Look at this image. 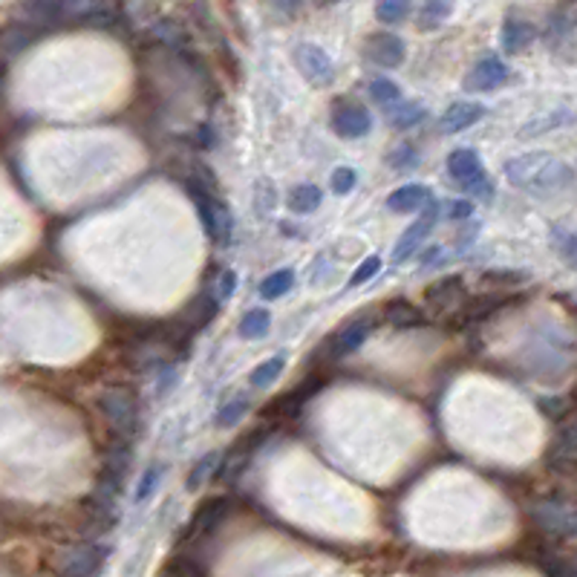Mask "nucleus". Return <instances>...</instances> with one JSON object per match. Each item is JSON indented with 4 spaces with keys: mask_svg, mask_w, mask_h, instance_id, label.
Instances as JSON below:
<instances>
[{
    "mask_svg": "<svg viewBox=\"0 0 577 577\" xmlns=\"http://www.w3.org/2000/svg\"><path fill=\"white\" fill-rule=\"evenodd\" d=\"M505 177L514 188H520L532 197H557L574 185L572 162L560 159L549 150L520 153L505 162Z\"/></svg>",
    "mask_w": 577,
    "mask_h": 577,
    "instance_id": "obj_1",
    "label": "nucleus"
},
{
    "mask_svg": "<svg viewBox=\"0 0 577 577\" xmlns=\"http://www.w3.org/2000/svg\"><path fill=\"white\" fill-rule=\"evenodd\" d=\"M99 408L104 413V418L111 422V428L119 433V439H133L142 428V413H139V396L133 387H107L99 396Z\"/></svg>",
    "mask_w": 577,
    "mask_h": 577,
    "instance_id": "obj_2",
    "label": "nucleus"
},
{
    "mask_svg": "<svg viewBox=\"0 0 577 577\" xmlns=\"http://www.w3.org/2000/svg\"><path fill=\"white\" fill-rule=\"evenodd\" d=\"M447 174L454 177V182L467 194H474L479 199L494 197V182L486 177V168H482L479 153L471 150V148H459L447 156Z\"/></svg>",
    "mask_w": 577,
    "mask_h": 577,
    "instance_id": "obj_3",
    "label": "nucleus"
},
{
    "mask_svg": "<svg viewBox=\"0 0 577 577\" xmlns=\"http://www.w3.org/2000/svg\"><path fill=\"white\" fill-rule=\"evenodd\" d=\"M191 197H194V206L199 211V223L206 228L208 237L216 245H228L231 243V231H234V220H231V208L226 206V199L220 194H208V191H199L194 185Z\"/></svg>",
    "mask_w": 577,
    "mask_h": 577,
    "instance_id": "obj_4",
    "label": "nucleus"
},
{
    "mask_svg": "<svg viewBox=\"0 0 577 577\" xmlns=\"http://www.w3.org/2000/svg\"><path fill=\"white\" fill-rule=\"evenodd\" d=\"M58 21L90 24V26H111L116 21L113 0H55Z\"/></svg>",
    "mask_w": 577,
    "mask_h": 577,
    "instance_id": "obj_5",
    "label": "nucleus"
},
{
    "mask_svg": "<svg viewBox=\"0 0 577 577\" xmlns=\"http://www.w3.org/2000/svg\"><path fill=\"white\" fill-rule=\"evenodd\" d=\"M294 64L312 87H330L335 82V64L318 43H301L294 50Z\"/></svg>",
    "mask_w": 577,
    "mask_h": 577,
    "instance_id": "obj_6",
    "label": "nucleus"
},
{
    "mask_svg": "<svg viewBox=\"0 0 577 577\" xmlns=\"http://www.w3.org/2000/svg\"><path fill=\"white\" fill-rule=\"evenodd\" d=\"M332 130L341 139H361L372 130V116L364 104L350 101V99H341L332 107Z\"/></svg>",
    "mask_w": 577,
    "mask_h": 577,
    "instance_id": "obj_7",
    "label": "nucleus"
},
{
    "mask_svg": "<svg viewBox=\"0 0 577 577\" xmlns=\"http://www.w3.org/2000/svg\"><path fill=\"white\" fill-rule=\"evenodd\" d=\"M425 306L433 309V312H445V315H450V312H462V306L467 303V289L462 284V277H442L439 284H433L425 289Z\"/></svg>",
    "mask_w": 577,
    "mask_h": 577,
    "instance_id": "obj_8",
    "label": "nucleus"
},
{
    "mask_svg": "<svg viewBox=\"0 0 577 577\" xmlns=\"http://www.w3.org/2000/svg\"><path fill=\"white\" fill-rule=\"evenodd\" d=\"M534 520L540 523L543 532L554 537H572L574 534V508L563 500H543L534 505Z\"/></svg>",
    "mask_w": 577,
    "mask_h": 577,
    "instance_id": "obj_9",
    "label": "nucleus"
},
{
    "mask_svg": "<svg viewBox=\"0 0 577 577\" xmlns=\"http://www.w3.org/2000/svg\"><path fill=\"white\" fill-rule=\"evenodd\" d=\"M111 549L101 543H84V545H75L72 552H67L64 563H61V572L64 577H92L101 566Z\"/></svg>",
    "mask_w": 577,
    "mask_h": 577,
    "instance_id": "obj_10",
    "label": "nucleus"
},
{
    "mask_svg": "<svg viewBox=\"0 0 577 577\" xmlns=\"http://www.w3.org/2000/svg\"><path fill=\"white\" fill-rule=\"evenodd\" d=\"M228 508H231L228 496H208V500L194 511L191 525L185 528V540L208 537V534L214 532V528L228 517Z\"/></svg>",
    "mask_w": 577,
    "mask_h": 577,
    "instance_id": "obj_11",
    "label": "nucleus"
},
{
    "mask_svg": "<svg viewBox=\"0 0 577 577\" xmlns=\"http://www.w3.org/2000/svg\"><path fill=\"white\" fill-rule=\"evenodd\" d=\"M367 58L384 70H396L408 58V43L393 33H376L367 38Z\"/></svg>",
    "mask_w": 577,
    "mask_h": 577,
    "instance_id": "obj_12",
    "label": "nucleus"
},
{
    "mask_svg": "<svg viewBox=\"0 0 577 577\" xmlns=\"http://www.w3.org/2000/svg\"><path fill=\"white\" fill-rule=\"evenodd\" d=\"M505 82H508V67L503 64V58L488 55V58H482L471 72H467L465 90H471V92H491L496 87H503Z\"/></svg>",
    "mask_w": 577,
    "mask_h": 577,
    "instance_id": "obj_13",
    "label": "nucleus"
},
{
    "mask_svg": "<svg viewBox=\"0 0 577 577\" xmlns=\"http://www.w3.org/2000/svg\"><path fill=\"white\" fill-rule=\"evenodd\" d=\"M436 211H439V206H430L410 228H404V234H401V237L396 240V245H393V260L396 263H404V260L413 257L418 252V245L428 240V234H430V228L436 223Z\"/></svg>",
    "mask_w": 577,
    "mask_h": 577,
    "instance_id": "obj_14",
    "label": "nucleus"
},
{
    "mask_svg": "<svg viewBox=\"0 0 577 577\" xmlns=\"http://www.w3.org/2000/svg\"><path fill=\"white\" fill-rule=\"evenodd\" d=\"M486 116V107H482L479 101H457L450 104L442 121H439V133L442 136H454V133H462L467 128H474V124Z\"/></svg>",
    "mask_w": 577,
    "mask_h": 577,
    "instance_id": "obj_15",
    "label": "nucleus"
},
{
    "mask_svg": "<svg viewBox=\"0 0 577 577\" xmlns=\"http://www.w3.org/2000/svg\"><path fill=\"white\" fill-rule=\"evenodd\" d=\"M372 332V321L361 318V321H352L350 326H344L335 338H332V347H330V358L338 361V358H347L350 352H355L358 347L364 344L367 335Z\"/></svg>",
    "mask_w": 577,
    "mask_h": 577,
    "instance_id": "obj_16",
    "label": "nucleus"
},
{
    "mask_svg": "<svg viewBox=\"0 0 577 577\" xmlns=\"http://www.w3.org/2000/svg\"><path fill=\"white\" fill-rule=\"evenodd\" d=\"M430 202V188L428 185H404V188L393 191L387 197V208L396 214H408V211H418L422 206Z\"/></svg>",
    "mask_w": 577,
    "mask_h": 577,
    "instance_id": "obj_17",
    "label": "nucleus"
},
{
    "mask_svg": "<svg viewBox=\"0 0 577 577\" xmlns=\"http://www.w3.org/2000/svg\"><path fill=\"white\" fill-rule=\"evenodd\" d=\"M534 26L528 24V21H517V18H508L505 26H503V50L511 53V55H517L523 50H528L534 41Z\"/></svg>",
    "mask_w": 577,
    "mask_h": 577,
    "instance_id": "obj_18",
    "label": "nucleus"
},
{
    "mask_svg": "<svg viewBox=\"0 0 577 577\" xmlns=\"http://www.w3.org/2000/svg\"><path fill=\"white\" fill-rule=\"evenodd\" d=\"M425 116H428V111L422 104H416V101H399L393 107H387V119H389V124H393L396 130H410Z\"/></svg>",
    "mask_w": 577,
    "mask_h": 577,
    "instance_id": "obj_19",
    "label": "nucleus"
},
{
    "mask_svg": "<svg viewBox=\"0 0 577 577\" xmlns=\"http://www.w3.org/2000/svg\"><path fill=\"white\" fill-rule=\"evenodd\" d=\"M321 202H323V191L318 185H298V188L289 191L286 206L292 214H312L321 208Z\"/></svg>",
    "mask_w": 577,
    "mask_h": 577,
    "instance_id": "obj_20",
    "label": "nucleus"
},
{
    "mask_svg": "<svg viewBox=\"0 0 577 577\" xmlns=\"http://www.w3.org/2000/svg\"><path fill=\"white\" fill-rule=\"evenodd\" d=\"M384 318H387V323H393L396 330H410V326L422 323V309H416L408 301H393L387 306Z\"/></svg>",
    "mask_w": 577,
    "mask_h": 577,
    "instance_id": "obj_21",
    "label": "nucleus"
},
{
    "mask_svg": "<svg viewBox=\"0 0 577 577\" xmlns=\"http://www.w3.org/2000/svg\"><path fill=\"white\" fill-rule=\"evenodd\" d=\"M450 12H454V0H425V6L418 9V26L422 29H436L442 26Z\"/></svg>",
    "mask_w": 577,
    "mask_h": 577,
    "instance_id": "obj_22",
    "label": "nucleus"
},
{
    "mask_svg": "<svg viewBox=\"0 0 577 577\" xmlns=\"http://www.w3.org/2000/svg\"><path fill=\"white\" fill-rule=\"evenodd\" d=\"M574 425H566L563 433L557 436V442H554V450H552V462H557L560 471H572L574 467Z\"/></svg>",
    "mask_w": 577,
    "mask_h": 577,
    "instance_id": "obj_23",
    "label": "nucleus"
},
{
    "mask_svg": "<svg viewBox=\"0 0 577 577\" xmlns=\"http://www.w3.org/2000/svg\"><path fill=\"white\" fill-rule=\"evenodd\" d=\"M292 286H294V272H292V269L272 272V274L260 284V298H263V301H277V298H284V294H286Z\"/></svg>",
    "mask_w": 577,
    "mask_h": 577,
    "instance_id": "obj_24",
    "label": "nucleus"
},
{
    "mask_svg": "<svg viewBox=\"0 0 577 577\" xmlns=\"http://www.w3.org/2000/svg\"><path fill=\"white\" fill-rule=\"evenodd\" d=\"M269 326H272V315L266 309H252V312H245L243 321H240V338L245 341H257L269 332Z\"/></svg>",
    "mask_w": 577,
    "mask_h": 577,
    "instance_id": "obj_25",
    "label": "nucleus"
},
{
    "mask_svg": "<svg viewBox=\"0 0 577 577\" xmlns=\"http://www.w3.org/2000/svg\"><path fill=\"white\" fill-rule=\"evenodd\" d=\"M216 465H220V454H214V450H211V454H206V457H199V459H197V465L191 467L188 479H185V488H188V491L202 488V486H206V479H208V476H214Z\"/></svg>",
    "mask_w": 577,
    "mask_h": 577,
    "instance_id": "obj_26",
    "label": "nucleus"
},
{
    "mask_svg": "<svg viewBox=\"0 0 577 577\" xmlns=\"http://www.w3.org/2000/svg\"><path fill=\"white\" fill-rule=\"evenodd\" d=\"M284 370H286V358H284V355L269 358V361H263V364L252 372V387L263 389V387L274 384V381H277V376H280V372H284Z\"/></svg>",
    "mask_w": 577,
    "mask_h": 577,
    "instance_id": "obj_27",
    "label": "nucleus"
},
{
    "mask_svg": "<svg viewBox=\"0 0 577 577\" xmlns=\"http://www.w3.org/2000/svg\"><path fill=\"white\" fill-rule=\"evenodd\" d=\"M370 96L381 107H393L401 101V87L389 78H376V82H370Z\"/></svg>",
    "mask_w": 577,
    "mask_h": 577,
    "instance_id": "obj_28",
    "label": "nucleus"
},
{
    "mask_svg": "<svg viewBox=\"0 0 577 577\" xmlns=\"http://www.w3.org/2000/svg\"><path fill=\"white\" fill-rule=\"evenodd\" d=\"M376 14L381 24H401L410 14V0H379Z\"/></svg>",
    "mask_w": 577,
    "mask_h": 577,
    "instance_id": "obj_29",
    "label": "nucleus"
},
{
    "mask_svg": "<svg viewBox=\"0 0 577 577\" xmlns=\"http://www.w3.org/2000/svg\"><path fill=\"white\" fill-rule=\"evenodd\" d=\"M165 474V467L162 465H150L142 471V479H139V486H136V503H145L153 496L156 486H159V479Z\"/></svg>",
    "mask_w": 577,
    "mask_h": 577,
    "instance_id": "obj_30",
    "label": "nucleus"
},
{
    "mask_svg": "<svg viewBox=\"0 0 577 577\" xmlns=\"http://www.w3.org/2000/svg\"><path fill=\"white\" fill-rule=\"evenodd\" d=\"M274 185H272V179H257V185H255V208H257V214L260 216H269L272 214V208H274Z\"/></svg>",
    "mask_w": 577,
    "mask_h": 577,
    "instance_id": "obj_31",
    "label": "nucleus"
},
{
    "mask_svg": "<svg viewBox=\"0 0 577 577\" xmlns=\"http://www.w3.org/2000/svg\"><path fill=\"white\" fill-rule=\"evenodd\" d=\"M245 410H248V399L237 396L234 401H228L220 413H216V425H220V428H234L245 416Z\"/></svg>",
    "mask_w": 577,
    "mask_h": 577,
    "instance_id": "obj_32",
    "label": "nucleus"
},
{
    "mask_svg": "<svg viewBox=\"0 0 577 577\" xmlns=\"http://www.w3.org/2000/svg\"><path fill=\"white\" fill-rule=\"evenodd\" d=\"M381 272V257L379 255H370L361 266H358L355 272H352V277H350V286H364L367 280H372Z\"/></svg>",
    "mask_w": 577,
    "mask_h": 577,
    "instance_id": "obj_33",
    "label": "nucleus"
},
{
    "mask_svg": "<svg viewBox=\"0 0 577 577\" xmlns=\"http://www.w3.org/2000/svg\"><path fill=\"white\" fill-rule=\"evenodd\" d=\"M355 182H358V177H355V170L352 168H347V165H341V168H335L332 170V179H330V185H332V191L335 194H350L352 188H355Z\"/></svg>",
    "mask_w": 577,
    "mask_h": 577,
    "instance_id": "obj_34",
    "label": "nucleus"
},
{
    "mask_svg": "<svg viewBox=\"0 0 577 577\" xmlns=\"http://www.w3.org/2000/svg\"><path fill=\"white\" fill-rule=\"evenodd\" d=\"M234 289H237V272L226 269L220 277H216V284H214V298L216 301H228L231 294H234Z\"/></svg>",
    "mask_w": 577,
    "mask_h": 577,
    "instance_id": "obj_35",
    "label": "nucleus"
},
{
    "mask_svg": "<svg viewBox=\"0 0 577 577\" xmlns=\"http://www.w3.org/2000/svg\"><path fill=\"white\" fill-rule=\"evenodd\" d=\"M554 248H557V255H563L569 266H574V234L572 231H554Z\"/></svg>",
    "mask_w": 577,
    "mask_h": 577,
    "instance_id": "obj_36",
    "label": "nucleus"
},
{
    "mask_svg": "<svg viewBox=\"0 0 577 577\" xmlns=\"http://www.w3.org/2000/svg\"><path fill=\"white\" fill-rule=\"evenodd\" d=\"M482 277L491 280L494 286H517V284H523V280H525L523 272H508V269H503V272H486Z\"/></svg>",
    "mask_w": 577,
    "mask_h": 577,
    "instance_id": "obj_37",
    "label": "nucleus"
},
{
    "mask_svg": "<svg viewBox=\"0 0 577 577\" xmlns=\"http://www.w3.org/2000/svg\"><path fill=\"white\" fill-rule=\"evenodd\" d=\"M162 577H202V574L194 563H188V560H174V563L165 569Z\"/></svg>",
    "mask_w": 577,
    "mask_h": 577,
    "instance_id": "obj_38",
    "label": "nucleus"
},
{
    "mask_svg": "<svg viewBox=\"0 0 577 577\" xmlns=\"http://www.w3.org/2000/svg\"><path fill=\"white\" fill-rule=\"evenodd\" d=\"M416 159H418V156L410 148H401L399 153H393V159H389V162H393L399 170H410L416 165Z\"/></svg>",
    "mask_w": 577,
    "mask_h": 577,
    "instance_id": "obj_39",
    "label": "nucleus"
},
{
    "mask_svg": "<svg viewBox=\"0 0 577 577\" xmlns=\"http://www.w3.org/2000/svg\"><path fill=\"white\" fill-rule=\"evenodd\" d=\"M445 208H450V220H467V216L474 214V206L471 202H465V199H459V202H450V206H445Z\"/></svg>",
    "mask_w": 577,
    "mask_h": 577,
    "instance_id": "obj_40",
    "label": "nucleus"
},
{
    "mask_svg": "<svg viewBox=\"0 0 577 577\" xmlns=\"http://www.w3.org/2000/svg\"><path fill=\"white\" fill-rule=\"evenodd\" d=\"M301 4H303V0H272V6H274L277 12H286V14H292Z\"/></svg>",
    "mask_w": 577,
    "mask_h": 577,
    "instance_id": "obj_41",
    "label": "nucleus"
},
{
    "mask_svg": "<svg viewBox=\"0 0 577 577\" xmlns=\"http://www.w3.org/2000/svg\"><path fill=\"white\" fill-rule=\"evenodd\" d=\"M199 139H202V148H214V130L208 128V124L199 130Z\"/></svg>",
    "mask_w": 577,
    "mask_h": 577,
    "instance_id": "obj_42",
    "label": "nucleus"
},
{
    "mask_svg": "<svg viewBox=\"0 0 577 577\" xmlns=\"http://www.w3.org/2000/svg\"><path fill=\"white\" fill-rule=\"evenodd\" d=\"M332 4H341V0H318V6H332Z\"/></svg>",
    "mask_w": 577,
    "mask_h": 577,
    "instance_id": "obj_43",
    "label": "nucleus"
}]
</instances>
